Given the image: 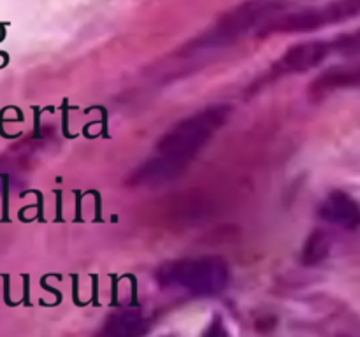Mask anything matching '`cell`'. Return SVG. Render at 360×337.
Listing matches in <instances>:
<instances>
[{"instance_id":"1","label":"cell","mask_w":360,"mask_h":337,"mask_svg":"<svg viewBox=\"0 0 360 337\" xmlns=\"http://www.w3.org/2000/svg\"><path fill=\"white\" fill-rule=\"evenodd\" d=\"M227 114L229 109L220 105L190 116L176 125L158 144V157L141 167L137 179L144 183L164 181L178 174L207 143V139L224 125Z\"/></svg>"},{"instance_id":"2","label":"cell","mask_w":360,"mask_h":337,"mask_svg":"<svg viewBox=\"0 0 360 337\" xmlns=\"http://www.w3.org/2000/svg\"><path fill=\"white\" fill-rule=\"evenodd\" d=\"M283 9L285 4L281 0H246L245 4L225 14L218 21L217 27H213L202 37L186 46L185 51H204V49L231 44L264 21L267 23L269 20H273L276 14L283 13Z\"/></svg>"},{"instance_id":"3","label":"cell","mask_w":360,"mask_h":337,"mask_svg":"<svg viewBox=\"0 0 360 337\" xmlns=\"http://www.w3.org/2000/svg\"><path fill=\"white\" fill-rule=\"evenodd\" d=\"M158 281L167 288L190 295L211 297L225 290L229 283L227 263L220 258H185L171 262L158 270Z\"/></svg>"},{"instance_id":"4","label":"cell","mask_w":360,"mask_h":337,"mask_svg":"<svg viewBox=\"0 0 360 337\" xmlns=\"http://www.w3.org/2000/svg\"><path fill=\"white\" fill-rule=\"evenodd\" d=\"M360 18V0H333L322 7L295 11V13H280L262 25L260 37L273 34H301L313 32L327 25L345 23V21Z\"/></svg>"},{"instance_id":"5","label":"cell","mask_w":360,"mask_h":337,"mask_svg":"<svg viewBox=\"0 0 360 337\" xmlns=\"http://www.w3.org/2000/svg\"><path fill=\"white\" fill-rule=\"evenodd\" d=\"M333 55L330 39L326 41H306L292 46L267 74L266 81L276 79V77L288 76V74L304 72V70L315 69L320 63L326 62Z\"/></svg>"},{"instance_id":"6","label":"cell","mask_w":360,"mask_h":337,"mask_svg":"<svg viewBox=\"0 0 360 337\" xmlns=\"http://www.w3.org/2000/svg\"><path fill=\"white\" fill-rule=\"evenodd\" d=\"M319 214L327 223L338 225L347 230L360 227V204L345 192L330 193L320 206Z\"/></svg>"},{"instance_id":"7","label":"cell","mask_w":360,"mask_h":337,"mask_svg":"<svg viewBox=\"0 0 360 337\" xmlns=\"http://www.w3.org/2000/svg\"><path fill=\"white\" fill-rule=\"evenodd\" d=\"M360 88V62L343 63L323 70L311 83L309 93L313 97H323L333 91Z\"/></svg>"},{"instance_id":"8","label":"cell","mask_w":360,"mask_h":337,"mask_svg":"<svg viewBox=\"0 0 360 337\" xmlns=\"http://www.w3.org/2000/svg\"><path fill=\"white\" fill-rule=\"evenodd\" d=\"M148 329L150 322L139 309H120L109 315L95 337H144Z\"/></svg>"},{"instance_id":"9","label":"cell","mask_w":360,"mask_h":337,"mask_svg":"<svg viewBox=\"0 0 360 337\" xmlns=\"http://www.w3.org/2000/svg\"><path fill=\"white\" fill-rule=\"evenodd\" d=\"M330 242L323 232L316 230L309 235L308 242L304 244L302 249V262L308 263V265H315V263L322 262L327 255H329Z\"/></svg>"},{"instance_id":"10","label":"cell","mask_w":360,"mask_h":337,"mask_svg":"<svg viewBox=\"0 0 360 337\" xmlns=\"http://www.w3.org/2000/svg\"><path fill=\"white\" fill-rule=\"evenodd\" d=\"M330 46H333V55H360V30L348 32V34H341L338 37H333L330 39Z\"/></svg>"},{"instance_id":"11","label":"cell","mask_w":360,"mask_h":337,"mask_svg":"<svg viewBox=\"0 0 360 337\" xmlns=\"http://www.w3.org/2000/svg\"><path fill=\"white\" fill-rule=\"evenodd\" d=\"M202 337H231V333H229L227 326H225L224 323V318H221V316H214V318L207 323Z\"/></svg>"}]
</instances>
